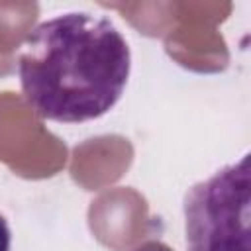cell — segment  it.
<instances>
[{"mask_svg": "<svg viewBox=\"0 0 251 251\" xmlns=\"http://www.w3.org/2000/svg\"><path fill=\"white\" fill-rule=\"evenodd\" d=\"M18 76L37 116L61 124L88 122L120 100L129 76V47L106 18L61 14L27 33Z\"/></svg>", "mask_w": 251, "mask_h": 251, "instance_id": "6da1fadb", "label": "cell"}, {"mask_svg": "<svg viewBox=\"0 0 251 251\" xmlns=\"http://www.w3.org/2000/svg\"><path fill=\"white\" fill-rule=\"evenodd\" d=\"M249 155L196 182L184 196L188 251H251Z\"/></svg>", "mask_w": 251, "mask_h": 251, "instance_id": "7a4b0ae2", "label": "cell"}, {"mask_svg": "<svg viewBox=\"0 0 251 251\" xmlns=\"http://www.w3.org/2000/svg\"><path fill=\"white\" fill-rule=\"evenodd\" d=\"M10 241H12V235H10L8 222L0 216V251H10Z\"/></svg>", "mask_w": 251, "mask_h": 251, "instance_id": "3957f363", "label": "cell"}, {"mask_svg": "<svg viewBox=\"0 0 251 251\" xmlns=\"http://www.w3.org/2000/svg\"><path fill=\"white\" fill-rule=\"evenodd\" d=\"M133 251H173V249L161 241H145L139 247H135Z\"/></svg>", "mask_w": 251, "mask_h": 251, "instance_id": "277c9868", "label": "cell"}]
</instances>
